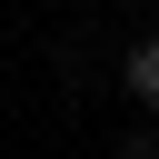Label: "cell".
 <instances>
[{"mask_svg":"<svg viewBox=\"0 0 159 159\" xmlns=\"http://www.w3.org/2000/svg\"><path fill=\"white\" fill-rule=\"evenodd\" d=\"M129 99H159V40L129 50Z\"/></svg>","mask_w":159,"mask_h":159,"instance_id":"6da1fadb","label":"cell"},{"mask_svg":"<svg viewBox=\"0 0 159 159\" xmlns=\"http://www.w3.org/2000/svg\"><path fill=\"white\" fill-rule=\"evenodd\" d=\"M119 159H159V149H149V139H119Z\"/></svg>","mask_w":159,"mask_h":159,"instance_id":"7a4b0ae2","label":"cell"}]
</instances>
